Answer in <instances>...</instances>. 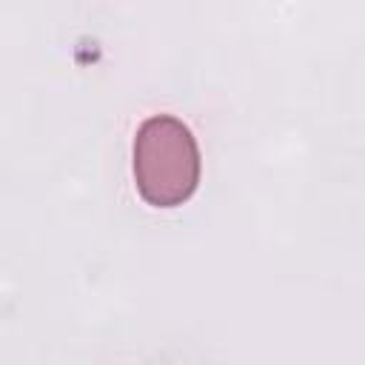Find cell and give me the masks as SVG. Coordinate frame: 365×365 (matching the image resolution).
Instances as JSON below:
<instances>
[{"instance_id":"obj_1","label":"cell","mask_w":365,"mask_h":365,"mask_svg":"<svg viewBox=\"0 0 365 365\" xmlns=\"http://www.w3.org/2000/svg\"><path fill=\"white\" fill-rule=\"evenodd\" d=\"M137 194L154 208L188 202L200 185L202 157L194 131L174 114H151L140 123L131 148Z\"/></svg>"}]
</instances>
